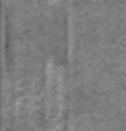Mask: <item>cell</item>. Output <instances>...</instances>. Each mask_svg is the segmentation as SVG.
Instances as JSON below:
<instances>
[{"instance_id":"obj_1","label":"cell","mask_w":126,"mask_h":131,"mask_svg":"<svg viewBox=\"0 0 126 131\" xmlns=\"http://www.w3.org/2000/svg\"><path fill=\"white\" fill-rule=\"evenodd\" d=\"M45 110L47 120L52 127L58 126L61 115V74L56 67H51L47 74V88H45Z\"/></svg>"}]
</instances>
